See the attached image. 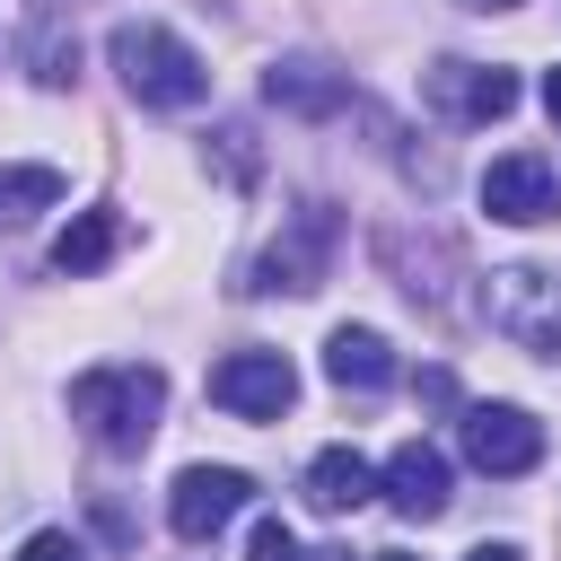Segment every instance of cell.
I'll return each mask as SVG.
<instances>
[{
	"label": "cell",
	"instance_id": "obj_1",
	"mask_svg": "<svg viewBox=\"0 0 561 561\" xmlns=\"http://www.w3.org/2000/svg\"><path fill=\"white\" fill-rule=\"evenodd\" d=\"M158 412H167V377H158L149 359H114V368H88V377L70 386V421H79L105 456H140L149 430H158Z\"/></svg>",
	"mask_w": 561,
	"mask_h": 561
},
{
	"label": "cell",
	"instance_id": "obj_2",
	"mask_svg": "<svg viewBox=\"0 0 561 561\" xmlns=\"http://www.w3.org/2000/svg\"><path fill=\"white\" fill-rule=\"evenodd\" d=\"M105 53H114L123 88H131L140 105H158V114H184V105L210 96V61H202L184 35H167L158 18H123V26L105 35Z\"/></svg>",
	"mask_w": 561,
	"mask_h": 561
},
{
	"label": "cell",
	"instance_id": "obj_3",
	"mask_svg": "<svg viewBox=\"0 0 561 561\" xmlns=\"http://www.w3.org/2000/svg\"><path fill=\"white\" fill-rule=\"evenodd\" d=\"M482 307H491V333H508V342L535 351V359H561V272L508 263V272H491Z\"/></svg>",
	"mask_w": 561,
	"mask_h": 561
},
{
	"label": "cell",
	"instance_id": "obj_4",
	"mask_svg": "<svg viewBox=\"0 0 561 561\" xmlns=\"http://www.w3.org/2000/svg\"><path fill=\"white\" fill-rule=\"evenodd\" d=\"M333 237H342L333 202H298V210H289V228L263 245V263H254V289H316V280L333 272Z\"/></svg>",
	"mask_w": 561,
	"mask_h": 561
},
{
	"label": "cell",
	"instance_id": "obj_5",
	"mask_svg": "<svg viewBox=\"0 0 561 561\" xmlns=\"http://www.w3.org/2000/svg\"><path fill=\"white\" fill-rule=\"evenodd\" d=\"M210 403L237 412V421H280V412L298 403V368H289L280 351H228V359L210 368Z\"/></svg>",
	"mask_w": 561,
	"mask_h": 561
},
{
	"label": "cell",
	"instance_id": "obj_6",
	"mask_svg": "<svg viewBox=\"0 0 561 561\" xmlns=\"http://www.w3.org/2000/svg\"><path fill=\"white\" fill-rule=\"evenodd\" d=\"M456 438H465V456L482 473H535L543 465V421L517 412V403H465Z\"/></svg>",
	"mask_w": 561,
	"mask_h": 561
},
{
	"label": "cell",
	"instance_id": "obj_7",
	"mask_svg": "<svg viewBox=\"0 0 561 561\" xmlns=\"http://www.w3.org/2000/svg\"><path fill=\"white\" fill-rule=\"evenodd\" d=\"M245 500H254V482H245L237 465H184L175 491H167V526H175L184 543H210Z\"/></svg>",
	"mask_w": 561,
	"mask_h": 561
},
{
	"label": "cell",
	"instance_id": "obj_8",
	"mask_svg": "<svg viewBox=\"0 0 561 561\" xmlns=\"http://www.w3.org/2000/svg\"><path fill=\"white\" fill-rule=\"evenodd\" d=\"M482 210L508 219V228H543L561 210V184H552V158L517 149V158H491L482 167Z\"/></svg>",
	"mask_w": 561,
	"mask_h": 561
},
{
	"label": "cell",
	"instance_id": "obj_9",
	"mask_svg": "<svg viewBox=\"0 0 561 561\" xmlns=\"http://www.w3.org/2000/svg\"><path fill=\"white\" fill-rule=\"evenodd\" d=\"M421 88H430V105L456 114V123H500V114L517 105V70H500V61H438Z\"/></svg>",
	"mask_w": 561,
	"mask_h": 561
},
{
	"label": "cell",
	"instance_id": "obj_10",
	"mask_svg": "<svg viewBox=\"0 0 561 561\" xmlns=\"http://www.w3.org/2000/svg\"><path fill=\"white\" fill-rule=\"evenodd\" d=\"M386 500H394V517H438L447 508V456L430 447V438H403L394 456H386Z\"/></svg>",
	"mask_w": 561,
	"mask_h": 561
},
{
	"label": "cell",
	"instance_id": "obj_11",
	"mask_svg": "<svg viewBox=\"0 0 561 561\" xmlns=\"http://www.w3.org/2000/svg\"><path fill=\"white\" fill-rule=\"evenodd\" d=\"M324 377H333L342 394H386V386H394V351H386V333H368V324H333V342H324Z\"/></svg>",
	"mask_w": 561,
	"mask_h": 561
},
{
	"label": "cell",
	"instance_id": "obj_12",
	"mask_svg": "<svg viewBox=\"0 0 561 561\" xmlns=\"http://www.w3.org/2000/svg\"><path fill=\"white\" fill-rule=\"evenodd\" d=\"M263 96L289 105V114H342V105H351V79L324 70V61H272V70H263Z\"/></svg>",
	"mask_w": 561,
	"mask_h": 561
},
{
	"label": "cell",
	"instance_id": "obj_13",
	"mask_svg": "<svg viewBox=\"0 0 561 561\" xmlns=\"http://www.w3.org/2000/svg\"><path fill=\"white\" fill-rule=\"evenodd\" d=\"M368 491H377V473H368L359 447H324V456L307 465V508H324V517H351Z\"/></svg>",
	"mask_w": 561,
	"mask_h": 561
},
{
	"label": "cell",
	"instance_id": "obj_14",
	"mask_svg": "<svg viewBox=\"0 0 561 561\" xmlns=\"http://www.w3.org/2000/svg\"><path fill=\"white\" fill-rule=\"evenodd\" d=\"M114 245H123V219H114V210H79V219L53 237V272H70V280H79V272H96Z\"/></svg>",
	"mask_w": 561,
	"mask_h": 561
},
{
	"label": "cell",
	"instance_id": "obj_15",
	"mask_svg": "<svg viewBox=\"0 0 561 561\" xmlns=\"http://www.w3.org/2000/svg\"><path fill=\"white\" fill-rule=\"evenodd\" d=\"M61 202V167H0V228H26Z\"/></svg>",
	"mask_w": 561,
	"mask_h": 561
},
{
	"label": "cell",
	"instance_id": "obj_16",
	"mask_svg": "<svg viewBox=\"0 0 561 561\" xmlns=\"http://www.w3.org/2000/svg\"><path fill=\"white\" fill-rule=\"evenodd\" d=\"M70 70H79V35H61V26H44V35H35V79H53V88H61Z\"/></svg>",
	"mask_w": 561,
	"mask_h": 561
},
{
	"label": "cell",
	"instance_id": "obj_17",
	"mask_svg": "<svg viewBox=\"0 0 561 561\" xmlns=\"http://www.w3.org/2000/svg\"><path fill=\"white\" fill-rule=\"evenodd\" d=\"M245 561H298V535H289L280 517H263V526H254V552H245Z\"/></svg>",
	"mask_w": 561,
	"mask_h": 561
},
{
	"label": "cell",
	"instance_id": "obj_18",
	"mask_svg": "<svg viewBox=\"0 0 561 561\" xmlns=\"http://www.w3.org/2000/svg\"><path fill=\"white\" fill-rule=\"evenodd\" d=\"M18 561H88V552H79L61 526H44V535H26V543H18Z\"/></svg>",
	"mask_w": 561,
	"mask_h": 561
},
{
	"label": "cell",
	"instance_id": "obj_19",
	"mask_svg": "<svg viewBox=\"0 0 561 561\" xmlns=\"http://www.w3.org/2000/svg\"><path fill=\"white\" fill-rule=\"evenodd\" d=\"M465 561H526L517 543H482V552H465Z\"/></svg>",
	"mask_w": 561,
	"mask_h": 561
},
{
	"label": "cell",
	"instance_id": "obj_20",
	"mask_svg": "<svg viewBox=\"0 0 561 561\" xmlns=\"http://www.w3.org/2000/svg\"><path fill=\"white\" fill-rule=\"evenodd\" d=\"M543 105H552V123H561V70H552V79H543Z\"/></svg>",
	"mask_w": 561,
	"mask_h": 561
},
{
	"label": "cell",
	"instance_id": "obj_21",
	"mask_svg": "<svg viewBox=\"0 0 561 561\" xmlns=\"http://www.w3.org/2000/svg\"><path fill=\"white\" fill-rule=\"evenodd\" d=\"M456 9H517V0H456Z\"/></svg>",
	"mask_w": 561,
	"mask_h": 561
},
{
	"label": "cell",
	"instance_id": "obj_22",
	"mask_svg": "<svg viewBox=\"0 0 561 561\" xmlns=\"http://www.w3.org/2000/svg\"><path fill=\"white\" fill-rule=\"evenodd\" d=\"M298 561H351V552H298Z\"/></svg>",
	"mask_w": 561,
	"mask_h": 561
},
{
	"label": "cell",
	"instance_id": "obj_23",
	"mask_svg": "<svg viewBox=\"0 0 561 561\" xmlns=\"http://www.w3.org/2000/svg\"><path fill=\"white\" fill-rule=\"evenodd\" d=\"M377 561H412V552H377Z\"/></svg>",
	"mask_w": 561,
	"mask_h": 561
}]
</instances>
